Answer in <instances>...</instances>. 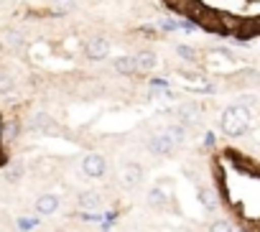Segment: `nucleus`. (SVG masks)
Instances as JSON below:
<instances>
[{
    "instance_id": "obj_1",
    "label": "nucleus",
    "mask_w": 260,
    "mask_h": 232,
    "mask_svg": "<svg viewBox=\"0 0 260 232\" xmlns=\"http://www.w3.org/2000/svg\"><path fill=\"white\" fill-rule=\"evenodd\" d=\"M219 130L227 138H240L250 130V110L245 105H227L222 118H219Z\"/></svg>"
},
{
    "instance_id": "obj_2",
    "label": "nucleus",
    "mask_w": 260,
    "mask_h": 232,
    "mask_svg": "<svg viewBox=\"0 0 260 232\" xmlns=\"http://www.w3.org/2000/svg\"><path fill=\"white\" fill-rule=\"evenodd\" d=\"M176 141H174V136L169 133V130H161V133H156V136H151V141H148V151L153 153V156H171L174 151H176Z\"/></svg>"
},
{
    "instance_id": "obj_3",
    "label": "nucleus",
    "mask_w": 260,
    "mask_h": 232,
    "mask_svg": "<svg viewBox=\"0 0 260 232\" xmlns=\"http://www.w3.org/2000/svg\"><path fill=\"white\" fill-rule=\"evenodd\" d=\"M105 171H107V161L102 153H87L82 158V174L87 179H102Z\"/></svg>"
},
{
    "instance_id": "obj_4",
    "label": "nucleus",
    "mask_w": 260,
    "mask_h": 232,
    "mask_svg": "<svg viewBox=\"0 0 260 232\" xmlns=\"http://www.w3.org/2000/svg\"><path fill=\"white\" fill-rule=\"evenodd\" d=\"M84 56H87L89 61H102V59H107V56H110V41L102 39V36L89 39V41L84 44Z\"/></svg>"
},
{
    "instance_id": "obj_5",
    "label": "nucleus",
    "mask_w": 260,
    "mask_h": 232,
    "mask_svg": "<svg viewBox=\"0 0 260 232\" xmlns=\"http://www.w3.org/2000/svg\"><path fill=\"white\" fill-rule=\"evenodd\" d=\"M120 181H122V186H127V189L138 186V184L143 181V166L136 163V161H127V163L120 169Z\"/></svg>"
},
{
    "instance_id": "obj_6",
    "label": "nucleus",
    "mask_w": 260,
    "mask_h": 232,
    "mask_svg": "<svg viewBox=\"0 0 260 232\" xmlns=\"http://www.w3.org/2000/svg\"><path fill=\"white\" fill-rule=\"evenodd\" d=\"M59 196L56 194H41L39 199H36V214H41V217H51V214H56L59 212Z\"/></svg>"
},
{
    "instance_id": "obj_7",
    "label": "nucleus",
    "mask_w": 260,
    "mask_h": 232,
    "mask_svg": "<svg viewBox=\"0 0 260 232\" xmlns=\"http://www.w3.org/2000/svg\"><path fill=\"white\" fill-rule=\"evenodd\" d=\"M77 204H79V209H84V212H97V209L102 207V196L89 189V191H82V194H79Z\"/></svg>"
},
{
    "instance_id": "obj_8",
    "label": "nucleus",
    "mask_w": 260,
    "mask_h": 232,
    "mask_svg": "<svg viewBox=\"0 0 260 232\" xmlns=\"http://www.w3.org/2000/svg\"><path fill=\"white\" fill-rule=\"evenodd\" d=\"M136 67H138V72H151V69L158 67V56H156L153 51L143 49V51L136 54Z\"/></svg>"
},
{
    "instance_id": "obj_9",
    "label": "nucleus",
    "mask_w": 260,
    "mask_h": 232,
    "mask_svg": "<svg viewBox=\"0 0 260 232\" xmlns=\"http://www.w3.org/2000/svg\"><path fill=\"white\" fill-rule=\"evenodd\" d=\"M197 199H199V204L207 209V212H214L217 209V191L214 189H209V186H199V191H197Z\"/></svg>"
},
{
    "instance_id": "obj_10",
    "label": "nucleus",
    "mask_w": 260,
    "mask_h": 232,
    "mask_svg": "<svg viewBox=\"0 0 260 232\" xmlns=\"http://www.w3.org/2000/svg\"><path fill=\"white\" fill-rule=\"evenodd\" d=\"M112 69L117 74H136L138 67H136V56H117L112 59Z\"/></svg>"
},
{
    "instance_id": "obj_11",
    "label": "nucleus",
    "mask_w": 260,
    "mask_h": 232,
    "mask_svg": "<svg viewBox=\"0 0 260 232\" xmlns=\"http://www.w3.org/2000/svg\"><path fill=\"white\" fill-rule=\"evenodd\" d=\"M179 123H181V125H194V123H199V110L191 107V105H181V107H179Z\"/></svg>"
},
{
    "instance_id": "obj_12",
    "label": "nucleus",
    "mask_w": 260,
    "mask_h": 232,
    "mask_svg": "<svg viewBox=\"0 0 260 232\" xmlns=\"http://www.w3.org/2000/svg\"><path fill=\"white\" fill-rule=\"evenodd\" d=\"M166 202H169V196H166V191H164L161 186H153V189L148 191V207L158 209V207H166Z\"/></svg>"
},
{
    "instance_id": "obj_13",
    "label": "nucleus",
    "mask_w": 260,
    "mask_h": 232,
    "mask_svg": "<svg viewBox=\"0 0 260 232\" xmlns=\"http://www.w3.org/2000/svg\"><path fill=\"white\" fill-rule=\"evenodd\" d=\"M36 123H39V130H44V133H51V136H54V133H59V128H54L56 123L49 118V115H44V112H41V115H36Z\"/></svg>"
},
{
    "instance_id": "obj_14",
    "label": "nucleus",
    "mask_w": 260,
    "mask_h": 232,
    "mask_svg": "<svg viewBox=\"0 0 260 232\" xmlns=\"http://www.w3.org/2000/svg\"><path fill=\"white\" fill-rule=\"evenodd\" d=\"M77 8V0H54V13L56 16H67Z\"/></svg>"
},
{
    "instance_id": "obj_15",
    "label": "nucleus",
    "mask_w": 260,
    "mask_h": 232,
    "mask_svg": "<svg viewBox=\"0 0 260 232\" xmlns=\"http://www.w3.org/2000/svg\"><path fill=\"white\" fill-rule=\"evenodd\" d=\"M16 89V79L11 74H0V94H11Z\"/></svg>"
},
{
    "instance_id": "obj_16",
    "label": "nucleus",
    "mask_w": 260,
    "mask_h": 232,
    "mask_svg": "<svg viewBox=\"0 0 260 232\" xmlns=\"http://www.w3.org/2000/svg\"><path fill=\"white\" fill-rule=\"evenodd\" d=\"M6 44L13 46V49H18V46H23V36L18 31H6Z\"/></svg>"
},
{
    "instance_id": "obj_17",
    "label": "nucleus",
    "mask_w": 260,
    "mask_h": 232,
    "mask_svg": "<svg viewBox=\"0 0 260 232\" xmlns=\"http://www.w3.org/2000/svg\"><path fill=\"white\" fill-rule=\"evenodd\" d=\"M209 232H232V224L227 219H214L209 224Z\"/></svg>"
},
{
    "instance_id": "obj_18",
    "label": "nucleus",
    "mask_w": 260,
    "mask_h": 232,
    "mask_svg": "<svg viewBox=\"0 0 260 232\" xmlns=\"http://www.w3.org/2000/svg\"><path fill=\"white\" fill-rule=\"evenodd\" d=\"M176 54H179L181 59H189V61H194V59H197L194 49H189V46H184V44H179V46H176Z\"/></svg>"
},
{
    "instance_id": "obj_19",
    "label": "nucleus",
    "mask_w": 260,
    "mask_h": 232,
    "mask_svg": "<svg viewBox=\"0 0 260 232\" xmlns=\"http://www.w3.org/2000/svg\"><path fill=\"white\" fill-rule=\"evenodd\" d=\"M34 227H36V219H26V217L18 219V229H21V232H28V229H34Z\"/></svg>"
},
{
    "instance_id": "obj_20",
    "label": "nucleus",
    "mask_w": 260,
    "mask_h": 232,
    "mask_svg": "<svg viewBox=\"0 0 260 232\" xmlns=\"http://www.w3.org/2000/svg\"><path fill=\"white\" fill-rule=\"evenodd\" d=\"M151 87H153V89H166L169 82H166V79H151Z\"/></svg>"
},
{
    "instance_id": "obj_21",
    "label": "nucleus",
    "mask_w": 260,
    "mask_h": 232,
    "mask_svg": "<svg viewBox=\"0 0 260 232\" xmlns=\"http://www.w3.org/2000/svg\"><path fill=\"white\" fill-rule=\"evenodd\" d=\"M0 46H3V44H0Z\"/></svg>"
}]
</instances>
